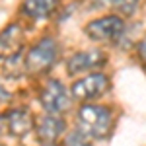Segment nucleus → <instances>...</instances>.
Segmentation results:
<instances>
[{"instance_id":"nucleus-1","label":"nucleus","mask_w":146,"mask_h":146,"mask_svg":"<svg viewBox=\"0 0 146 146\" xmlns=\"http://www.w3.org/2000/svg\"><path fill=\"white\" fill-rule=\"evenodd\" d=\"M78 127L88 138H105L113 131V111L103 105H84L78 111Z\"/></svg>"},{"instance_id":"nucleus-2","label":"nucleus","mask_w":146,"mask_h":146,"mask_svg":"<svg viewBox=\"0 0 146 146\" xmlns=\"http://www.w3.org/2000/svg\"><path fill=\"white\" fill-rule=\"evenodd\" d=\"M58 56V43L53 37H43L35 43L23 58V68L31 74H45L55 64Z\"/></svg>"},{"instance_id":"nucleus-3","label":"nucleus","mask_w":146,"mask_h":146,"mask_svg":"<svg viewBox=\"0 0 146 146\" xmlns=\"http://www.w3.org/2000/svg\"><path fill=\"white\" fill-rule=\"evenodd\" d=\"M84 33L90 37L92 41L98 43H111L117 41L125 33V20L123 16H101L98 20H92L86 27Z\"/></svg>"},{"instance_id":"nucleus-4","label":"nucleus","mask_w":146,"mask_h":146,"mask_svg":"<svg viewBox=\"0 0 146 146\" xmlns=\"http://www.w3.org/2000/svg\"><path fill=\"white\" fill-rule=\"evenodd\" d=\"M109 90V78L103 72H96V74H88L84 78L76 80L70 86V94L72 98L78 101H88L94 98H100L101 94Z\"/></svg>"},{"instance_id":"nucleus-5","label":"nucleus","mask_w":146,"mask_h":146,"mask_svg":"<svg viewBox=\"0 0 146 146\" xmlns=\"http://www.w3.org/2000/svg\"><path fill=\"white\" fill-rule=\"evenodd\" d=\"M39 100H41V105L47 113L60 115L62 111L68 109V94L60 80H49L41 88Z\"/></svg>"},{"instance_id":"nucleus-6","label":"nucleus","mask_w":146,"mask_h":146,"mask_svg":"<svg viewBox=\"0 0 146 146\" xmlns=\"http://www.w3.org/2000/svg\"><path fill=\"white\" fill-rule=\"evenodd\" d=\"M105 62H107V55L103 51H82V53H74L66 60V70L72 76V74H82L101 68Z\"/></svg>"},{"instance_id":"nucleus-7","label":"nucleus","mask_w":146,"mask_h":146,"mask_svg":"<svg viewBox=\"0 0 146 146\" xmlns=\"http://www.w3.org/2000/svg\"><path fill=\"white\" fill-rule=\"evenodd\" d=\"M2 123H4V131L8 135L16 136V138L25 136L27 133H31V129L35 127L33 117L27 109H12V111H8L4 115Z\"/></svg>"},{"instance_id":"nucleus-8","label":"nucleus","mask_w":146,"mask_h":146,"mask_svg":"<svg viewBox=\"0 0 146 146\" xmlns=\"http://www.w3.org/2000/svg\"><path fill=\"white\" fill-rule=\"evenodd\" d=\"M23 45V29L18 23H10L0 31V58H12L20 55Z\"/></svg>"},{"instance_id":"nucleus-9","label":"nucleus","mask_w":146,"mask_h":146,"mask_svg":"<svg viewBox=\"0 0 146 146\" xmlns=\"http://www.w3.org/2000/svg\"><path fill=\"white\" fill-rule=\"evenodd\" d=\"M64 129H66V125L64 121L55 115V113H49L45 117H41L37 123H35V131H37V138L41 140V142H45V144H51V142H55L58 136L64 133Z\"/></svg>"},{"instance_id":"nucleus-10","label":"nucleus","mask_w":146,"mask_h":146,"mask_svg":"<svg viewBox=\"0 0 146 146\" xmlns=\"http://www.w3.org/2000/svg\"><path fill=\"white\" fill-rule=\"evenodd\" d=\"M58 8V0H25L22 4V14L31 20H45Z\"/></svg>"},{"instance_id":"nucleus-11","label":"nucleus","mask_w":146,"mask_h":146,"mask_svg":"<svg viewBox=\"0 0 146 146\" xmlns=\"http://www.w3.org/2000/svg\"><path fill=\"white\" fill-rule=\"evenodd\" d=\"M101 2H105V4H111L115 6L117 10L121 12V16H133L136 10V6H138V2L140 0H101Z\"/></svg>"},{"instance_id":"nucleus-12","label":"nucleus","mask_w":146,"mask_h":146,"mask_svg":"<svg viewBox=\"0 0 146 146\" xmlns=\"http://www.w3.org/2000/svg\"><path fill=\"white\" fill-rule=\"evenodd\" d=\"M64 146H92V142L82 131H76V133L66 135V138H64Z\"/></svg>"},{"instance_id":"nucleus-13","label":"nucleus","mask_w":146,"mask_h":146,"mask_svg":"<svg viewBox=\"0 0 146 146\" xmlns=\"http://www.w3.org/2000/svg\"><path fill=\"white\" fill-rule=\"evenodd\" d=\"M138 56L146 62V39H142V41L138 43Z\"/></svg>"},{"instance_id":"nucleus-14","label":"nucleus","mask_w":146,"mask_h":146,"mask_svg":"<svg viewBox=\"0 0 146 146\" xmlns=\"http://www.w3.org/2000/svg\"><path fill=\"white\" fill-rule=\"evenodd\" d=\"M45 146H58V144H55V142H51V144H45Z\"/></svg>"},{"instance_id":"nucleus-15","label":"nucleus","mask_w":146,"mask_h":146,"mask_svg":"<svg viewBox=\"0 0 146 146\" xmlns=\"http://www.w3.org/2000/svg\"><path fill=\"white\" fill-rule=\"evenodd\" d=\"M0 146H2V144H0Z\"/></svg>"}]
</instances>
